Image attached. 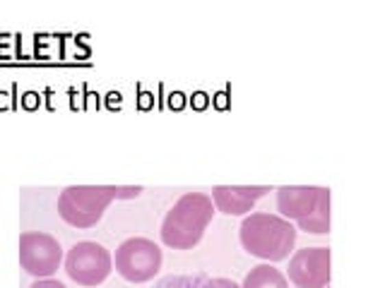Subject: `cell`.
I'll return each instance as SVG.
<instances>
[{
	"label": "cell",
	"mask_w": 385,
	"mask_h": 288,
	"mask_svg": "<svg viewBox=\"0 0 385 288\" xmlns=\"http://www.w3.org/2000/svg\"><path fill=\"white\" fill-rule=\"evenodd\" d=\"M63 262V248L51 233L27 231L20 235V267L34 278H51Z\"/></svg>",
	"instance_id": "8992f818"
},
{
	"label": "cell",
	"mask_w": 385,
	"mask_h": 288,
	"mask_svg": "<svg viewBox=\"0 0 385 288\" xmlns=\"http://www.w3.org/2000/svg\"><path fill=\"white\" fill-rule=\"evenodd\" d=\"M289 281L297 288H327L330 248H303L289 257Z\"/></svg>",
	"instance_id": "52a82bcc"
},
{
	"label": "cell",
	"mask_w": 385,
	"mask_h": 288,
	"mask_svg": "<svg viewBox=\"0 0 385 288\" xmlns=\"http://www.w3.org/2000/svg\"><path fill=\"white\" fill-rule=\"evenodd\" d=\"M299 231H306V233H330V190L323 187L321 200H318V207L313 209V214L308 219L299 221Z\"/></svg>",
	"instance_id": "8fae6325"
},
{
	"label": "cell",
	"mask_w": 385,
	"mask_h": 288,
	"mask_svg": "<svg viewBox=\"0 0 385 288\" xmlns=\"http://www.w3.org/2000/svg\"><path fill=\"white\" fill-rule=\"evenodd\" d=\"M29 288H68V286H65V283H60L58 278L51 276V278H36Z\"/></svg>",
	"instance_id": "4fadbf2b"
},
{
	"label": "cell",
	"mask_w": 385,
	"mask_h": 288,
	"mask_svg": "<svg viewBox=\"0 0 385 288\" xmlns=\"http://www.w3.org/2000/svg\"><path fill=\"white\" fill-rule=\"evenodd\" d=\"M241 288H289V281L272 264H258L246 274Z\"/></svg>",
	"instance_id": "30bf717a"
},
{
	"label": "cell",
	"mask_w": 385,
	"mask_h": 288,
	"mask_svg": "<svg viewBox=\"0 0 385 288\" xmlns=\"http://www.w3.org/2000/svg\"><path fill=\"white\" fill-rule=\"evenodd\" d=\"M162 250L149 238H128L116 248L114 267L125 281L147 283L162 269Z\"/></svg>",
	"instance_id": "5b68a950"
},
{
	"label": "cell",
	"mask_w": 385,
	"mask_h": 288,
	"mask_svg": "<svg viewBox=\"0 0 385 288\" xmlns=\"http://www.w3.org/2000/svg\"><path fill=\"white\" fill-rule=\"evenodd\" d=\"M323 187L318 185H282L277 190V211L286 221H303L318 207Z\"/></svg>",
	"instance_id": "9c48e42d"
},
{
	"label": "cell",
	"mask_w": 385,
	"mask_h": 288,
	"mask_svg": "<svg viewBox=\"0 0 385 288\" xmlns=\"http://www.w3.org/2000/svg\"><path fill=\"white\" fill-rule=\"evenodd\" d=\"M217 214L212 197L205 192H186L173 202L162 221V243L171 250H192L203 240L212 216Z\"/></svg>",
	"instance_id": "7a4b0ae2"
},
{
	"label": "cell",
	"mask_w": 385,
	"mask_h": 288,
	"mask_svg": "<svg viewBox=\"0 0 385 288\" xmlns=\"http://www.w3.org/2000/svg\"><path fill=\"white\" fill-rule=\"evenodd\" d=\"M200 288H241V286L236 281H232V278H208Z\"/></svg>",
	"instance_id": "7c38bea8"
},
{
	"label": "cell",
	"mask_w": 385,
	"mask_h": 288,
	"mask_svg": "<svg viewBox=\"0 0 385 288\" xmlns=\"http://www.w3.org/2000/svg\"><path fill=\"white\" fill-rule=\"evenodd\" d=\"M238 238H241V245L248 254L275 264L284 262L294 252L297 228L292 226V221L282 219L280 214L256 211L241 221Z\"/></svg>",
	"instance_id": "3957f363"
},
{
	"label": "cell",
	"mask_w": 385,
	"mask_h": 288,
	"mask_svg": "<svg viewBox=\"0 0 385 288\" xmlns=\"http://www.w3.org/2000/svg\"><path fill=\"white\" fill-rule=\"evenodd\" d=\"M267 192L270 185H217L212 187V205L227 216H246Z\"/></svg>",
	"instance_id": "ba28073f"
},
{
	"label": "cell",
	"mask_w": 385,
	"mask_h": 288,
	"mask_svg": "<svg viewBox=\"0 0 385 288\" xmlns=\"http://www.w3.org/2000/svg\"><path fill=\"white\" fill-rule=\"evenodd\" d=\"M111 272H114V254L101 243L79 240L65 254V274L77 286L97 288L111 276Z\"/></svg>",
	"instance_id": "277c9868"
},
{
	"label": "cell",
	"mask_w": 385,
	"mask_h": 288,
	"mask_svg": "<svg viewBox=\"0 0 385 288\" xmlns=\"http://www.w3.org/2000/svg\"><path fill=\"white\" fill-rule=\"evenodd\" d=\"M142 185H70L58 197V214L73 228H92L114 200H135Z\"/></svg>",
	"instance_id": "6da1fadb"
}]
</instances>
